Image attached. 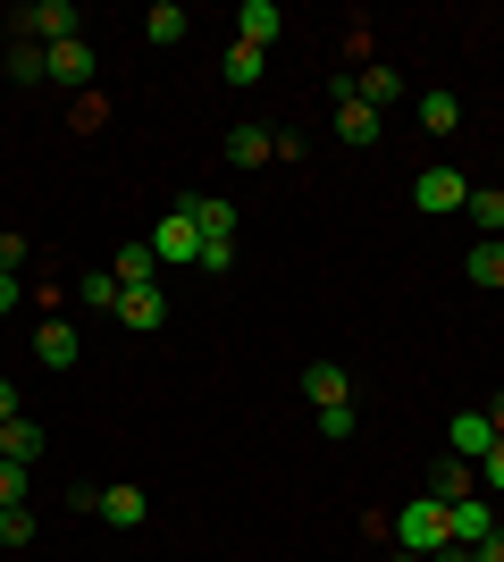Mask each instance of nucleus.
I'll use <instances>...</instances> for the list:
<instances>
[{
	"mask_svg": "<svg viewBox=\"0 0 504 562\" xmlns=\"http://www.w3.org/2000/svg\"><path fill=\"white\" fill-rule=\"evenodd\" d=\"M395 546H404V554H437V546H455L446 504H437V495H412L404 513H395Z\"/></svg>",
	"mask_w": 504,
	"mask_h": 562,
	"instance_id": "nucleus-1",
	"label": "nucleus"
},
{
	"mask_svg": "<svg viewBox=\"0 0 504 562\" xmlns=\"http://www.w3.org/2000/svg\"><path fill=\"white\" fill-rule=\"evenodd\" d=\"M144 244H152V260H160V269H193V260H202V227H193L186 202H177V211H168Z\"/></svg>",
	"mask_w": 504,
	"mask_h": 562,
	"instance_id": "nucleus-2",
	"label": "nucleus"
},
{
	"mask_svg": "<svg viewBox=\"0 0 504 562\" xmlns=\"http://www.w3.org/2000/svg\"><path fill=\"white\" fill-rule=\"evenodd\" d=\"M412 202L446 218V211H462V202H471V186H462V168H446V160H437V168H421V177H412Z\"/></svg>",
	"mask_w": 504,
	"mask_h": 562,
	"instance_id": "nucleus-3",
	"label": "nucleus"
},
{
	"mask_svg": "<svg viewBox=\"0 0 504 562\" xmlns=\"http://www.w3.org/2000/svg\"><path fill=\"white\" fill-rule=\"evenodd\" d=\"M43 76H51V85H68V93H85V85H93V43H85V34L51 43L43 50Z\"/></svg>",
	"mask_w": 504,
	"mask_h": 562,
	"instance_id": "nucleus-4",
	"label": "nucleus"
},
{
	"mask_svg": "<svg viewBox=\"0 0 504 562\" xmlns=\"http://www.w3.org/2000/svg\"><path fill=\"white\" fill-rule=\"evenodd\" d=\"M9 25H25V34H43V43H68V34H76L85 18H76V0H25V9H18Z\"/></svg>",
	"mask_w": 504,
	"mask_h": 562,
	"instance_id": "nucleus-5",
	"label": "nucleus"
},
{
	"mask_svg": "<svg viewBox=\"0 0 504 562\" xmlns=\"http://www.w3.org/2000/svg\"><path fill=\"white\" fill-rule=\"evenodd\" d=\"M160 319H168V294H160V285H119V328L152 336Z\"/></svg>",
	"mask_w": 504,
	"mask_h": 562,
	"instance_id": "nucleus-6",
	"label": "nucleus"
},
{
	"mask_svg": "<svg viewBox=\"0 0 504 562\" xmlns=\"http://www.w3.org/2000/svg\"><path fill=\"white\" fill-rule=\"evenodd\" d=\"M34 361H43V370H76V361H85V345H76V328L59 319V311L34 328Z\"/></svg>",
	"mask_w": 504,
	"mask_h": 562,
	"instance_id": "nucleus-7",
	"label": "nucleus"
},
{
	"mask_svg": "<svg viewBox=\"0 0 504 562\" xmlns=\"http://www.w3.org/2000/svg\"><path fill=\"white\" fill-rule=\"evenodd\" d=\"M446 520H455V546H488V538L504 529L488 495H462V504H446Z\"/></svg>",
	"mask_w": 504,
	"mask_h": 562,
	"instance_id": "nucleus-8",
	"label": "nucleus"
},
{
	"mask_svg": "<svg viewBox=\"0 0 504 562\" xmlns=\"http://www.w3.org/2000/svg\"><path fill=\"white\" fill-rule=\"evenodd\" d=\"M193 227H202V244H236V202H219V193H186Z\"/></svg>",
	"mask_w": 504,
	"mask_h": 562,
	"instance_id": "nucleus-9",
	"label": "nucleus"
},
{
	"mask_svg": "<svg viewBox=\"0 0 504 562\" xmlns=\"http://www.w3.org/2000/svg\"><path fill=\"white\" fill-rule=\"evenodd\" d=\"M278 34H287V18H278V0H244V9H236V43L269 50Z\"/></svg>",
	"mask_w": 504,
	"mask_h": 562,
	"instance_id": "nucleus-10",
	"label": "nucleus"
},
{
	"mask_svg": "<svg viewBox=\"0 0 504 562\" xmlns=\"http://www.w3.org/2000/svg\"><path fill=\"white\" fill-rule=\"evenodd\" d=\"M379 135H387V117L370 110V101H336V143H354V151H370Z\"/></svg>",
	"mask_w": 504,
	"mask_h": 562,
	"instance_id": "nucleus-11",
	"label": "nucleus"
},
{
	"mask_svg": "<svg viewBox=\"0 0 504 562\" xmlns=\"http://www.w3.org/2000/svg\"><path fill=\"white\" fill-rule=\"evenodd\" d=\"M429 495H437V504H462V495H480V462L446 453V462H437V479H429Z\"/></svg>",
	"mask_w": 504,
	"mask_h": 562,
	"instance_id": "nucleus-12",
	"label": "nucleus"
},
{
	"mask_svg": "<svg viewBox=\"0 0 504 562\" xmlns=\"http://www.w3.org/2000/svg\"><path fill=\"white\" fill-rule=\"evenodd\" d=\"M303 395H312V412H328V403H354V378L336 370V361H312V370H303Z\"/></svg>",
	"mask_w": 504,
	"mask_h": 562,
	"instance_id": "nucleus-13",
	"label": "nucleus"
},
{
	"mask_svg": "<svg viewBox=\"0 0 504 562\" xmlns=\"http://www.w3.org/2000/svg\"><path fill=\"white\" fill-rule=\"evenodd\" d=\"M462 278H471V285H488V294H504V235H480V244H471Z\"/></svg>",
	"mask_w": 504,
	"mask_h": 562,
	"instance_id": "nucleus-14",
	"label": "nucleus"
},
{
	"mask_svg": "<svg viewBox=\"0 0 504 562\" xmlns=\"http://www.w3.org/2000/svg\"><path fill=\"white\" fill-rule=\"evenodd\" d=\"M43 446H51V437H43L34 420H25V412H18L9 428H0V462H25V470H34V462H43Z\"/></svg>",
	"mask_w": 504,
	"mask_h": 562,
	"instance_id": "nucleus-15",
	"label": "nucleus"
},
{
	"mask_svg": "<svg viewBox=\"0 0 504 562\" xmlns=\"http://www.w3.org/2000/svg\"><path fill=\"white\" fill-rule=\"evenodd\" d=\"M93 513L110 520V529H144V513H152V504H144V487H101V504H93Z\"/></svg>",
	"mask_w": 504,
	"mask_h": 562,
	"instance_id": "nucleus-16",
	"label": "nucleus"
},
{
	"mask_svg": "<svg viewBox=\"0 0 504 562\" xmlns=\"http://www.w3.org/2000/svg\"><path fill=\"white\" fill-rule=\"evenodd\" d=\"M219 76H227L236 93H253V85H261V76H269V50H253V43H227V59H219Z\"/></svg>",
	"mask_w": 504,
	"mask_h": 562,
	"instance_id": "nucleus-17",
	"label": "nucleus"
},
{
	"mask_svg": "<svg viewBox=\"0 0 504 562\" xmlns=\"http://www.w3.org/2000/svg\"><path fill=\"white\" fill-rule=\"evenodd\" d=\"M227 160H236V168L278 160V135H261V126H227Z\"/></svg>",
	"mask_w": 504,
	"mask_h": 562,
	"instance_id": "nucleus-18",
	"label": "nucleus"
},
{
	"mask_svg": "<svg viewBox=\"0 0 504 562\" xmlns=\"http://www.w3.org/2000/svg\"><path fill=\"white\" fill-rule=\"evenodd\" d=\"M119 285H160V260H152V244L135 235V244H119V269H110Z\"/></svg>",
	"mask_w": 504,
	"mask_h": 562,
	"instance_id": "nucleus-19",
	"label": "nucleus"
},
{
	"mask_svg": "<svg viewBox=\"0 0 504 562\" xmlns=\"http://www.w3.org/2000/svg\"><path fill=\"white\" fill-rule=\"evenodd\" d=\"M488 446H496V420H488V412H455V453L462 462H480Z\"/></svg>",
	"mask_w": 504,
	"mask_h": 562,
	"instance_id": "nucleus-20",
	"label": "nucleus"
},
{
	"mask_svg": "<svg viewBox=\"0 0 504 562\" xmlns=\"http://www.w3.org/2000/svg\"><path fill=\"white\" fill-rule=\"evenodd\" d=\"M144 43H186V9L177 0H152L144 9Z\"/></svg>",
	"mask_w": 504,
	"mask_h": 562,
	"instance_id": "nucleus-21",
	"label": "nucleus"
},
{
	"mask_svg": "<svg viewBox=\"0 0 504 562\" xmlns=\"http://www.w3.org/2000/svg\"><path fill=\"white\" fill-rule=\"evenodd\" d=\"M395 93H404V85H395V68H361V76H354V101H370V110H387Z\"/></svg>",
	"mask_w": 504,
	"mask_h": 562,
	"instance_id": "nucleus-22",
	"label": "nucleus"
},
{
	"mask_svg": "<svg viewBox=\"0 0 504 562\" xmlns=\"http://www.w3.org/2000/svg\"><path fill=\"white\" fill-rule=\"evenodd\" d=\"M421 126H429V135H455V126H462V101L455 93H421Z\"/></svg>",
	"mask_w": 504,
	"mask_h": 562,
	"instance_id": "nucleus-23",
	"label": "nucleus"
},
{
	"mask_svg": "<svg viewBox=\"0 0 504 562\" xmlns=\"http://www.w3.org/2000/svg\"><path fill=\"white\" fill-rule=\"evenodd\" d=\"M76 303H93V311H110V319H119V278H110V269H101V278H85V285H76Z\"/></svg>",
	"mask_w": 504,
	"mask_h": 562,
	"instance_id": "nucleus-24",
	"label": "nucleus"
},
{
	"mask_svg": "<svg viewBox=\"0 0 504 562\" xmlns=\"http://www.w3.org/2000/svg\"><path fill=\"white\" fill-rule=\"evenodd\" d=\"M0 546H34V513H25V504L0 513Z\"/></svg>",
	"mask_w": 504,
	"mask_h": 562,
	"instance_id": "nucleus-25",
	"label": "nucleus"
},
{
	"mask_svg": "<svg viewBox=\"0 0 504 562\" xmlns=\"http://www.w3.org/2000/svg\"><path fill=\"white\" fill-rule=\"evenodd\" d=\"M462 211H471V218H480V227H488V235H496V227H504V193H496V186H488V193H471V202H462Z\"/></svg>",
	"mask_w": 504,
	"mask_h": 562,
	"instance_id": "nucleus-26",
	"label": "nucleus"
},
{
	"mask_svg": "<svg viewBox=\"0 0 504 562\" xmlns=\"http://www.w3.org/2000/svg\"><path fill=\"white\" fill-rule=\"evenodd\" d=\"M354 403H328V412H320V437H336V446H345V437H354Z\"/></svg>",
	"mask_w": 504,
	"mask_h": 562,
	"instance_id": "nucleus-27",
	"label": "nucleus"
},
{
	"mask_svg": "<svg viewBox=\"0 0 504 562\" xmlns=\"http://www.w3.org/2000/svg\"><path fill=\"white\" fill-rule=\"evenodd\" d=\"M480 495H504V437L480 453Z\"/></svg>",
	"mask_w": 504,
	"mask_h": 562,
	"instance_id": "nucleus-28",
	"label": "nucleus"
},
{
	"mask_svg": "<svg viewBox=\"0 0 504 562\" xmlns=\"http://www.w3.org/2000/svg\"><path fill=\"white\" fill-rule=\"evenodd\" d=\"M9 76H18V85H43V50H9Z\"/></svg>",
	"mask_w": 504,
	"mask_h": 562,
	"instance_id": "nucleus-29",
	"label": "nucleus"
},
{
	"mask_svg": "<svg viewBox=\"0 0 504 562\" xmlns=\"http://www.w3.org/2000/svg\"><path fill=\"white\" fill-rule=\"evenodd\" d=\"M193 269H211V278H227V269H236V244H202V260H193Z\"/></svg>",
	"mask_w": 504,
	"mask_h": 562,
	"instance_id": "nucleus-30",
	"label": "nucleus"
},
{
	"mask_svg": "<svg viewBox=\"0 0 504 562\" xmlns=\"http://www.w3.org/2000/svg\"><path fill=\"white\" fill-rule=\"evenodd\" d=\"M18 495H25V462H0V513H9Z\"/></svg>",
	"mask_w": 504,
	"mask_h": 562,
	"instance_id": "nucleus-31",
	"label": "nucleus"
},
{
	"mask_svg": "<svg viewBox=\"0 0 504 562\" xmlns=\"http://www.w3.org/2000/svg\"><path fill=\"white\" fill-rule=\"evenodd\" d=\"M0 269H9V278L25 269V235H0Z\"/></svg>",
	"mask_w": 504,
	"mask_h": 562,
	"instance_id": "nucleus-32",
	"label": "nucleus"
},
{
	"mask_svg": "<svg viewBox=\"0 0 504 562\" xmlns=\"http://www.w3.org/2000/svg\"><path fill=\"white\" fill-rule=\"evenodd\" d=\"M18 420V378H0V428Z\"/></svg>",
	"mask_w": 504,
	"mask_h": 562,
	"instance_id": "nucleus-33",
	"label": "nucleus"
},
{
	"mask_svg": "<svg viewBox=\"0 0 504 562\" xmlns=\"http://www.w3.org/2000/svg\"><path fill=\"white\" fill-rule=\"evenodd\" d=\"M471 562H504V529H496L488 546H471Z\"/></svg>",
	"mask_w": 504,
	"mask_h": 562,
	"instance_id": "nucleus-34",
	"label": "nucleus"
},
{
	"mask_svg": "<svg viewBox=\"0 0 504 562\" xmlns=\"http://www.w3.org/2000/svg\"><path fill=\"white\" fill-rule=\"evenodd\" d=\"M488 420H496V437H504V395H496V403H488Z\"/></svg>",
	"mask_w": 504,
	"mask_h": 562,
	"instance_id": "nucleus-35",
	"label": "nucleus"
},
{
	"mask_svg": "<svg viewBox=\"0 0 504 562\" xmlns=\"http://www.w3.org/2000/svg\"><path fill=\"white\" fill-rule=\"evenodd\" d=\"M395 562H429V554H395Z\"/></svg>",
	"mask_w": 504,
	"mask_h": 562,
	"instance_id": "nucleus-36",
	"label": "nucleus"
}]
</instances>
